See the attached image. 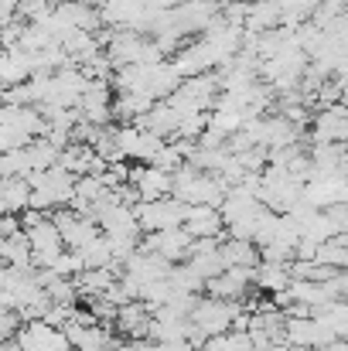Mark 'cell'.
Wrapping results in <instances>:
<instances>
[{"label": "cell", "mask_w": 348, "mask_h": 351, "mask_svg": "<svg viewBox=\"0 0 348 351\" xmlns=\"http://www.w3.org/2000/svg\"><path fill=\"white\" fill-rule=\"evenodd\" d=\"M239 304L229 300H216V297H202L198 307L192 311V324L205 335V338H219V335H229L235 331V321H239Z\"/></svg>", "instance_id": "6da1fadb"}, {"label": "cell", "mask_w": 348, "mask_h": 351, "mask_svg": "<svg viewBox=\"0 0 348 351\" xmlns=\"http://www.w3.org/2000/svg\"><path fill=\"white\" fill-rule=\"evenodd\" d=\"M185 212H188V205L178 202L174 195H171V198H161V202H140V205H137L140 229H143L147 235L185 229Z\"/></svg>", "instance_id": "7a4b0ae2"}, {"label": "cell", "mask_w": 348, "mask_h": 351, "mask_svg": "<svg viewBox=\"0 0 348 351\" xmlns=\"http://www.w3.org/2000/svg\"><path fill=\"white\" fill-rule=\"evenodd\" d=\"M130 184L137 188L140 202H161V198L174 195V174L164 167H154V164H137L130 171Z\"/></svg>", "instance_id": "3957f363"}, {"label": "cell", "mask_w": 348, "mask_h": 351, "mask_svg": "<svg viewBox=\"0 0 348 351\" xmlns=\"http://www.w3.org/2000/svg\"><path fill=\"white\" fill-rule=\"evenodd\" d=\"M185 229L192 232V239H229L222 208H216V205H188Z\"/></svg>", "instance_id": "277c9868"}, {"label": "cell", "mask_w": 348, "mask_h": 351, "mask_svg": "<svg viewBox=\"0 0 348 351\" xmlns=\"http://www.w3.org/2000/svg\"><path fill=\"white\" fill-rule=\"evenodd\" d=\"M192 232L188 229H171V232H154L143 239V249H150V252H157L161 259H167L171 266H178V263H188V256H192Z\"/></svg>", "instance_id": "5b68a950"}, {"label": "cell", "mask_w": 348, "mask_h": 351, "mask_svg": "<svg viewBox=\"0 0 348 351\" xmlns=\"http://www.w3.org/2000/svg\"><path fill=\"white\" fill-rule=\"evenodd\" d=\"M311 140L314 143H338L345 147L348 143V106H328L314 117V126H311Z\"/></svg>", "instance_id": "8992f818"}, {"label": "cell", "mask_w": 348, "mask_h": 351, "mask_svg": "<svg viewBox=\"0 0 348 351\" xmlns=\"http://www.w3.org/2000/svg\"><path fill=\"white\" fill-rule=\"evenodd\" d=\"M65 335H69V341H72V348L76 351H110L113 348V335H110V328L106 324H69L65 328Z\"/></svg>", "instance_id": "52a82bcc"}, {"label": "cell", "mask_w": 348, "mask_h": 351, "mask_svg": "<svg viewBox=\"0 0 348 351\" xmlns=\"http://www.w3.org/2000/svg\"><path fill=\"white\" fill-rule=\"evenodd\" d=\"M31 195H34V188H31L27 178H7L3 181V191H0L3 215H24L31 208Z\"/></svg>", "instance_id": "ba28073f"}, {"label": "cell", "mask_w": 348, "mask_h": 351, "mask_svg": "<svg viewBox=\"0 0 348 351\" xmlns=\"http://www.w3.org/2000/svg\"><path fill=\"white\" fill-rule=\"evenodd\" d=\"M256 287H259L263 293L277 297V293H283V290H290V287H294V273H290V266L259 263V269H256Z\"/></svg>", "instance_id": "9c48e42d"}]
</instances>
